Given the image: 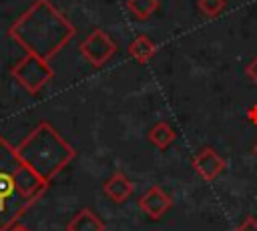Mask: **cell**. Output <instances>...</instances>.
Here are the masks:
<instances>
[{
	"mask_svg": "<svg viewBox=\"0 0 257 231\" xmlns=\"http://www.w3.org/2000/svg\"><path fill=\"white\" fill-rule=\"evenodd\" d=\"M155 52H157V44H155L147 34L135 36L133 42L128 44V54H131L137 62H141V64L149 62V60L155 56Z\"/></svg>",
	"mask_w": 257,
	"mask_h": 231,
	"instance_id": "obj_10",
	"label": "cell"
},
{
	"mask_svg": "<svg viewBox=\"0 0 257 231\" xmlns=\"http://www.w3.org/2000/svg\"><path fill=\"white\" fill-rule=\"evenodd\" d=\"M245 72H247V76L257 84V56L247 64V68H245Z\"/></svg>",
	"mask_w": 257,
	"mask_h": 231,
	"instance_id": "obj_15",
	"label": "cell"
},
{
	"mask_svg": "<svg viewBox=\"0 0 257 231\" xmlns=\"http://www.w3.org/2000/svg\"><path fill=\"white\" fill-rule=\"evenodd\" d=\"M235 231H257V219H255V217H251V215H249V217H245V219H243V223H241Z\"/></svg>",
	"mask_w": 257,
	"mask_h": 231,
	"instance_id": "obj_14",
	"label": "cell"
},
{
	"mask_svg": "<svg viewBox=\"0 0 257 231\" xmlns=\"http://www.w3.org/2000/svg\"><path fill=\"white\" fill-rule=\"evenodd\" d=\"M126 8L131 10V14L139 20H147L151 18L157 8H159V0H126Z\"/></svg>",
	"mask_w": 257,
	"mask_h": 231,
	"instance_id": "obj_12",
	"label": "cell"
},
{
	"mask_svg": "<svg viewBox=\"0 0 257 231\" xmlns=\"http://www.w3.org/2000/svg\"><path fill=\"white\" fill-rule=\"evenodd\" d=\"M247 117H249V121H251L253 125H257V104L249 106V110H247Z\"/></svg>",
	"mask_w": 257,
	"mask_h": 231,
	"instance_id": "obj_16",
	"label": "cell"
},
{
	"mask_svg": "<svg viewBox=\"0 0 257 231\" xmlns=\"http://www.w3.org/2000/svg\"><path fill=\"white\" fill-rule=\"evenodd\" d=\"M197 6L207 18H217L227 8V2L225 0H197Z\"/></svg>",
	"mask_w": 257,
	"mask_h": 231,
	"instance_id": "obj_13",
	"label": "cell"
},
{
	"mask_svg": "<svg viewBox=\"0 0 257 231\" xmlns=\"http://www.w3.org/2000/svg\"><path fill=\"white\" fill-rule=\"evenodd\" d=\"M48 185L30 171L4 137H0V231H8L44 195Z\"/></svg>",
	"mask_w": 257,
	"mask_h": 231,
	"instance_id": "obj_2",
	"label": "cell"
},
{
	"mask_svg": "<svg viewBox=\"0 0 257 231\" xmlns=\"http://www.w3.org/2000/svg\"><path fill=\"white\" fill-rule=\"evenodd\" d=\"M78 52L88 60V64L100 68L116 54V42L102 28H96L78 44Z\"/></svg>",
	"mask_w": 257,
	"mask_h": 231,
	"instance_id": "obj_5",
	"label": "cell"
},
{
	"mask_svg": "<svg viewBox=\"0 0 257 231\" xmlns=\"http://www.w3.org/2000/svg\"><path fill=\"white\" fill-rule=\"evenodd\" d=\"M227 163L225 159L213 149V147H203L195 157H193V169L205 179V181H215L223 171Z\"/></svg>",
	"mask_w": 257,
	"mask_h": 231,
	"instance_id": "obj_6",
	"label": "cell"
},
{
	"mask_svg": "<svg viewBox=\"0 0 257 231\" xmlns=\"http://www.w3.org/2000/svg\"><path fill=\"white\" fill-rule=\"evenodd\" d=\"M133 191H135V187H133V183L128 181V177L124 175V173H114V175H110L106 181H104V185H102V193L112 201V203H124L131 195H133Z\"/></svg>",
	"mask_w": 257,
	"mask_h": 231,
	"instance_id": "obj_8",
	"label": "cell"
},
{
	"mask_svg": "<svg viewBox=\"0 0 257 231\" xmlns=\"http://www.w3.org/2000/svg\"><path fill=\"white\" fill-rule=\"evenodd\" d=\"M149 141L157 147V149H167L173 141H175V131L167 121H159L151 131H149Z\"/></svg>",
	"mask_w": 257,
	"mask_h": 231,
	"instance_id": "obj_11",
	"label": "cell"
},
{
	"mask_svg": "<svg viewBox=\"0 0 257 231\" xmlns=\"http://www.w3.org/2000/svg\"><path fill=\"white\" fill-rule=\"evenodd\" d=\"M66 231H104V223L92 209L84 207L68 221Z\"/></svg>",
	"mask_w": 257,
	"mask_h": 231,
	"instance_id": "obj_9",
	"label": "cell"
},
{
	"mask_svg": "<svg viewBox=\"0 0 257 231\" xmlns=\"http://www.w3.org/2000/svg\"><path fill=\"white\" fill-rule=\"evenodd\" d=\"M171 205H173L171 197H169L161 187H157V185L149 187V189L139 197V207H141V211H143L147 217L155 219V221L161 219V217L171 209Z\"/></svg>",
	"mask_w": 257,
	"mask_h": 231,
	"instance_id": "obj_7",
	"label": "cell"
},
{
	"mask_svg": "<svg viewBox=\"0 0 257 231\" xmlns=\"http://www.w3.org/2000/svg\"><path fill=\"white\" fill-rule=\"evenodd\" d=\"M10 74L28 94H38L54 78V68L44 58H38L34 54H24L10 68Z\"/></svg>",
	"mask_w": 257,
	"mask_h": 231,
	"instance_id": "obj_4",
	"label": "cell"
},
{
	"mask_svg": "<svg viewBox=\"0 0 257 231\" xmlns=\"http://www.w3.org/2000/svg\"><path fill=\"white\" fill-rule=\"evenodd\" d=\"M74 32V24L50 0H36L8 28V36L20 44L26 54L48 62L70 42Z\"/></svg>",
	"mask_w": 257,
	"mask_h": 231,
	"instance_id": "obj_1",
	"label": "cell"
},
{
	"mask_svg": "<svg viewBox=\"0 0 257 231\" xmlns=\"http://www.w3.org/2000/svg\"><path fill=\"white\" fill-rule=\"evenodd\" d=\"M22 163L34 171L46 185L76 157V151L70 143H66L60 133L48 123L40 121L16 147Z\"/></svg>",
	"mask_w": 257,
	"mask_h": 231,
	"instance_id": "obj_3",
	"label": "cell"
},
{
	"mask_svg": "<svg viewBox=\"0 0 257 231\" xmlns=\"http://www.w3.org/2000/svg\"><path fill=\"white\" fill-rule=\"evenodd\" d=\"M253 153H255V155H257V143H255V145H253Z\"/></svg>",
	"mask_w": 257,
	"mask_h": 231,
	"instance_id": "obj_18",
	"label": "cell"
},
{
	"mask_svg": "<svg viewBox=\"0 0 257 231\" xmlns=\"http://www.w3.org/2000/svg\"><path fill=\"white\" fill-rule=\"evenodd\" d=\"M8 231H30V229H28V227H24V225H18V223H16V225H12Z\"/></svg>",
	"mask_w": 257,
	"mask_h": 231,
	"instance_id": "obj_17",
	"label": "cell"
}]
</instances>
